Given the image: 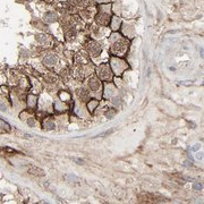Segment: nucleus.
<instances>
[{"mask_svg": "<svg viewBox=\"0 0 204 204\" xmlns=\"http://www.w3.org/2000/svg\"><path fill=\"white\" fill-rule=\"evenodd\" d=\"M115 132V129H111V130H107V132H104V133H101V134H99L98 136H95V137H103V136H106V135H110L111 133H113Z\"/></svg>", "mask_w": 204, "mask_h": 204, "instance_id": "20e7f679", "label": "nucleus"}, {"mask_svg": "<svg viewBox=\"0 0 204 204\" xmlns=\"http://www.w3.org/2000/svg\"><path fill=\"white\" fill-rule=\"evenodd\" d=\"M98 104V102L96 101H92V102H90L89 103V108H90V110H93V108H94L95 106Z\"/></svg>", "mask_w": 204, "mask_h": 204, "instance_id": "39448f33", "label": "nucleus"}, {"mask_svg": "<svg viewBox=\"0 0 204 204\" xmlns=\"http://www.w3.org/2000/svg\"><path fill=\"white\" fill-rule=\"evenodd\" d=\"M56 61H57V57H54V56H48V57H45V58H44V62L47 64V65H49V66L54 65Z\"/></svg>", "mask_w": 204, "mask_h": 204, "instance_id": "f03ea898", "label": "nucleus"}, {"mask_svg": "<svg viewBox=\"0 0 204 204\" xmlns=\"http://www.w3.org/2000/svg\"><path fill=\"white\" fill-rule=\"evenodd\" d=\"M44 19L48 22V23L54 22V21H56V14H53V13H48V14H45Z\"/></svg>", "mask_w": 204, "mask_h": 204, "instance_id": "7ed1b4c3", "label": "nucleus"}, {"mask_svg": "<svg viewBox=\"0 0 204 204\" xmlns=\"http://www.w3.org/2000/svg\"><path fill=\"white\" fill-rule=\"evenodd\" d=\"M28 174L33 175V176H38V177L45 176L44 170L41 168H38V167H31V168H28Z\"/></svg>", "mask_w": 204, "mask_h": 204, "instance_id": "f257e3e1", "label": "nucleus"}, {"mask_svg": "<svg viewBox=\"0 0 204 204\" xmlns=\"http://www.w3.org/2000/svg\"><path fill=\"white\" fill-rule=\"evenodd\" d=\"M194 189H196V190H200V189H202V184L195 183V184H194Z\"/></svg>", "mask_w": 204, "mask_h": 204, "instance_id": "423d86ee", "label": "nucleus"}, {"mask_svg": "<svg viewBox=\"0 0 204 204\" xmlns=\"http://www.w3.org/2000/svg\"><path fill=\"white\" fill-rule=\"evenodd\" d=\"M0 126H5V127H6L7 129H10V128H9V126H8V125H7L6 122H3L2 120H0Z\"/></svg>", "mask_w": 204, "mask_h": 204, "instance_id": "0eeeda50", "label": "nucleus"}]
</instances>
